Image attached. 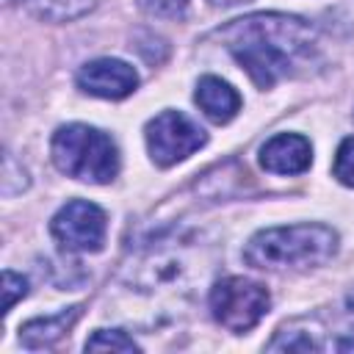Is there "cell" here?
I'll return each instance as SVG.
<instances>
[{
  "instance_id": "cell-1",
  "label": "cell",
  "mask_w": 354,
  "mask_h": 354,
  "mask_svg": "<svg viewBox=\"0 0 354 354\" xmlns=\"http://www.w3.org/2000/svg\"><path fill=\"white\" fill-rule=\"evenodd\" d=\"M216 36L260 88H271L277 80L296 75L315 53L313 25L288 14H252L232 19Z\"/></svg>"
},
{
  "instance_id": "cell-2",
  "label": "cell",
  "mask_w": 354,
  "mask_h": 354,
  "mask_svg": "<svg viewBox=\"0 0 354 354\" xmlns=\"http://www.w3.org/2000/svg\"><path fill=\"white\" fill-rule=\"evenodd\" d=\"M337 249V232L326 224H290L271 227L243 249V260L254 268H313L326 263Z\"/></svg>"
},
{
  "instance_id": "cell-3",
  "label": "cell",
  "mask_w": 354,
  "mask_h": 354,
  "mask_svg": "<svg viewBox=\"0 0 354 354\" xmlns=\"http://www.w3.org/2000/svg\"><path fill=\"white\" fill-rule=\"evenodd\" d=\"M55 166L86 183H111L119 171V152L111 136L88 124H64L53 136Z\"/></svg>"
},
{
  "instance_id": "cell-4",
  "label": "cell",
  "mask_w": 354,
  "mask_h": 354,
  "mask_svg": "<svg viewBox=\"0 0 354 354\" xmlns=\"http://www.w3.org/2000/svg\"><path fill=\"white\" fill-rule=\"evenodd\" d=\"M268 304H271L268 290L246 277H227L216 282L210 290L213 318L230 332L252 329L268 313Z\"/></svg>"
},
{
  "instance_id": "cell-5",
  "label": "cell",
  "mask_w": 354,
  "mask_h": 354,
  "mask_svg": "<svg viewBox=\"0 0 354 354\" xmlns=\"http://www.w3.org/2000/svg\"><path fill=\"white\" fill-rule=\"evenodd\" d=\"M205 130L196 127L180 111H163L147 124V147L158 166H171L185 160L205 144Z\"/></svg>"
},
{
  "instance_id": "cell-6",
  "label": "cell",
  "mask_w": 354,
  "mask_h": 354,
  "mask_svg": "<svg viewBox=\"0 0 354 354\" xmlns=\"http://www.w3.org/2000/svg\"><path fill=\"white\" fill-rule=\"evenodd\" d=\"M105 213L86 199L66 202L50 221L53 238L66 252H100L105 243Z\"/></svg>"
},
{
  "instance_id": "cell-7",
  "label": "cell",
  "mask_w": 354,
  "mask_h": 354,
  "mask_svg": "<svg viewBox=\"0 0 354 354\" xmlns=\"http://www.w3.org/2000/svg\"><path fill=\"white\" fill-rule=\"evenodd\" d=\"M77 86H80V91L102 97V100H122V97L133 94V88L138 86V75L130 64H124L119 58H97V61H88L86 66H80Z\"/></svg>"
},
{
  "instance_id": "cell-8",
  "label": "cell",
  "mask_w": 354,
  "mask_h": 354,
  "mask_svg": "<svg viewBox=\"0 0 354 354\" xmlns=\"http://www.w3.org/2000/svg\"><path fill=\"white\" fill-rule=\"evenodd\" d=\"M310 160H313V147L299 133H279L271 141H266L260 149L263 169L274 174H301L304 169H310Z\"/></svg>"
},
{
  "instance_id": "cell-9",
  "label": "cell",
  "mask_w": 354,
  "mask_h": 354,
  "mask_svg": "<svg viewBox=\"0 0 354 354\" xmlns=\"http://www.w3.org/2000/svg\"><path fill=\"white\" fill-rule=\"evenodd\" d=\"M196 105L205 111V116L216 124H227L238 111H241V97L238 91L224 83L221 77L205 75L196 83Z\"/></svg>"
},
{
  "instance_id": "cell-10",
  "label": "cell",
  "mask_w": 354,
  "mask_h": 354,
  "mask_svg": "<svg viewBox=\"0 0 354 354\" xmlns=\"http://www.w3.org/2000/svg\"><path fill=\"white\" fill-rule=\"evenodd\" d=\"M80 318V307H69L58 315H47V318H33L28 324L19 326V343L25 348H50L55 340H61L75 321Z\"/></svg>"
},
{
  "instance_id": "cell-11",
  "label": "cell",
  "mask_w": 354,
  "mask_h": 354,
  "mask_svg": "<svg viewBox=\"0 0 354 354\" xmlns=\"http://www.w3.org/2000/svg\"><path fill=\"white\" fill-rule=\"evenodd\" d=\"M105 348H111V351H138L141 346L133 337H127L122 329H100L86 340V351H105Z\"/></svg>"
},
{
  "instance_id": "cell-12",
  "label": "cell",
  "mask_w": 354,
  "mask_h": 354,
  "mask_svg": "<svg viewBox=\"0 0 354 354\" xmlns=\"http://www.w3.org/2000/svg\"><path fill=\"white\" fill-rule=\"evenodd\" d=\"M332 171H335V177L343 185H351L354 188V138H343V144L337 147Z\"/></svg>"
},
{
  "instance_id": "cell-13",
  "label": "cell",
  "mask_w": 354,
  "mask_h": 354,
  "mask_svg": "<svg viewBox=\"0 0 354 354\" xmlns=\"http://www.w3.org/2000/svg\"><path fill=\"white\" fill-rule=\"evenodd\" d=\"M138 6L149 17H160V19H180L188 11V0H138Z\"/></svg>"
},
{
  "instance_id": "cell-14",
  "label": "cell",
  "mask_w": 354,
  "mask_h": 354,
  "mask_svg": "<svg viewBox=\"0 0 354 354\" xmlns=\"http://www.w3.org/2000/svg\"><path fill=\"white\" fill-rule=\"evenodd\" d=\"M28 293V279L14 271H3V313H8L22 296Z\"/></svg>"
},
{
  "instance_id": "cell-15",
  "label": "cell",
  "mask_w": 354,
  "mask_h": 354,
  "mask_svg": "<svg viewBox=\"0 0 354 354\" xmlns=\"http://www.w3.org/2000/svg\"><path fill=\"white\" fill-rule=\"evenodd\" d=\"M213 6H221V8H232V6H241V3H249V0H210Z\"/></svg>"
},
{
  "instance_id": "cell-16",
  "label": "cell",
  "mask_w": 354,
  "mask_h": 354,
  "mask_svg": "<svg viewBox=\"0 0 354 354\" xmlns=\"http://www.w3.org/2000/svg\"><path fill=\"white\" fill-rule=\"evenodd\" d=\"M337 348H340V351H346V348H354V340H340V343H337Z\"/></svg>"
}]
</instances>
